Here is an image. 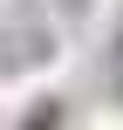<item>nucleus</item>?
Returning a JSON list of instances; mask_svg holds the SVG:
<instances>
[{"instance_id": "f257e3e1", "label": "nucleus", "mask_w": 123, "mask_h": 130, "mask_svg": "<svg viewBox=\"0 0 123 130\" xmlns=\"http://www.w3.org/2000/svg\"><path fill=\"white\" fill-rule=\"evenodd\" d=\"M55 123H62V103H34V117H27L21 130H55Z\"/></svg>"}]
</instances>
